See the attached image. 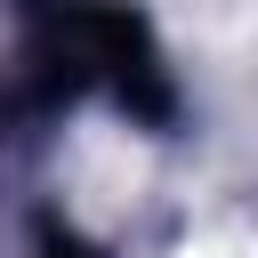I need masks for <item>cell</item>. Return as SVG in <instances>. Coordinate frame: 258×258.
Returning a JSON list of instances; mask_svg holds the SVG:
<instances>
[{"instance_id":"cell-1","label":"cell","mask_w":258,"mask_h":258,"mask_svg":"<svg viewBox=\"0 0 258 258\" xmlns=\"http://www.w3.org/2000/svg\"><path fill=\"white\" fill-rule=\"evenodd\" d=\"M169 258H258V242H250V234H226V226H210V234H185Z\"/></svg>"}]
</instances>
